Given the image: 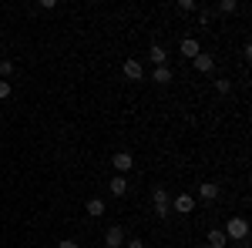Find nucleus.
Returning <instances> with one entry per match:
<instances>
[{
	"label": "nucleus",
	"instance_id": "obj_1",
	"mask_svg": "<svg viewBox=\"0 0 252 248\" xmlns=\"http://www.w3.org/2000/svg\"><path fill=\"white\" fill-rule=\"evenodd\" d=\"M246 235H249V221H246L242 215H232L229 225H225V238H235V242H239V238H246Z\"/></svg>",
	"mask_w": 252,
	"mask_h": 248
},
{
	"label": "nucleus",
	"instance_id": "obj_2",
	"mask_svg": "<svg viewBox=\"0 0 252 248\" xmlns=\"http://www.w3.org/2000/svg\"><path fill=\"white\" fill-rule=\"evenodd\" d=\"M152 201H155V215H158V218H168V211H172V198H168V191H165V188H155Z\"/></svg>",
	"mask_w": 252,
	"mask_h": 248
},
{
	"label": "nucleus",
	"instance_id": "obj_3",
	"mask_svg": "<svg viewBox=\"0 0 252 248\" xmlns=\"http://www.w3.org/2000/svg\"><path fill=\"white\" fill-rule=\"evenodd\" d=\"M104 245L108 248H121L125 245V228H121V225H111L108 235H104Z\"/></svg>",
	"mask_w": 252,
	"mask_h": 248
},
{
	"label": "nucleus",
	"instance_id": "obj_4",
	"mask_svg": "<svg viewBox=\"0 0 252 248\" xmlns=\"http://www.w3.org/2000/svg\"><path fill=\"white\" fill-rule=\"evenodd\" d=\"M111 165H115V171H118V174H125V171H131V165H135V158H131L128 151H118L115 158H111Z\"/></svg>",
	"mask_w": 252,
	"mask_h": 248
},
{
	"label": "nucleus",
	"instance_id": "obj_5",
	"mask_svg": "<svg viewBox=\"0 0 252 248\" xmlns=\"http://www.w3.org/2000/svg\"><path fill=\"white\" fill-rule=\"evenodd\" d=\"M125 77H128V81H141V77H145V67H141V60H135V57L125 60Z\"/></svg>",
	"mask_w": 252,
	"mask_h": 248
},
{
	"label": "nucleus",
	"instance_id": "obj_6",
	"mask_svg": "<svg viewBox=\"0 0 252 248\" xmlns=\"http://www.w3.org/2000/svg\"><path fill=\"white\" fill-rule=\"evenodd\" d=\"M178 51H182V57H189V60L202 54V47H198V40H195V37H185L182 44H178Z\"/></svg>",
	"mask_w": 252,
	"mask_h": 248
},
{
	"label": "nucleus",
	"instance_id": "obj_7",
	"mask_svg": "<svg viewBox=\"0 0 252 248\" xmlns=\"http://www.w3.org/2000/svg\"><path fill=\"white\" fill-rule=\"evenodd\" d=\"M172 208L182 211V215H189V211H195V198L192 194H178V198L172 201Z\"/></svg>",
	"mask_w": 252,
	"mask_h": 248
},
{
	"label": "nucleus",
	"instance_id": "obj_8",
	"mask_svg": "<svg viewBox=\"0 0 252 248\" xmlns=\"http://www.w3.org/2000/svg\"><path fill=\"white\" fill-rule=\"evenodd\" d=\"M192 64H195V71H202V74H212V67H215L212 54H198V57H192Z\"/></svg>",
	"mask_w": 252,
	"mask_h": 248
},
{
	"label": "nucleus",
	"instance_id": "obj_9",
	"mask_svg": "<svg viewBox=\"0 0 252 248\" xmlns=\"http://www.w3.org/2000/svg\"><path fill=\"white\" fill-rule=\"evenodd\" d=\"M108 191H111L115 198H125V194H128V181H125V174H118V178H111V185H108Z\"/></svg>",
	"mask_w": 252,
	"mask_h": 248
},
{
	"label": "nucleus",
	"instance_id": "obj_10",
	"mask_svg": "<svg viewBox=\"0 0 252 248\" xmlns=\"http://www.w3.org/2000/svg\"><path fill=\"white\" fill-rule=\"evenodd\" d=\"M148 54H152V60H155V67H165V60H168V51H165L161 44H152V51H148Z\"/></svg>",
	"mask_w": 252,
	"mask_h": 248
},
{
	"label": "nucleus",
	"instance_id": "obj_11",
	"mask_svg": "<svg viewBox=\"0 0 252 248\" xmlns=\"http://www.w3.org/2000/svg\"><path fill=\"white\" fill-rule=\"evenodd\" d=\"M225 245H229L225 231H219V228H212V231H209V248H225Z\"/></svg>",
	"mask_w": 252,
	"mask_h": 248
},
{
	"label": "nucleus",
	"instance_id": "obj_12",
	"mask_svg": "<svg viewBox=\"0 0 252 248\" xmlns=\"http://www.w3.org/2000/svg\"><path fill=\"white\" fill-rule=\"evenodd\" d=\"M198 194H202V201H215V198H219V185H212V181H205V185L198 188Z\"/></svg>",
	"mask_w": 252,
	"mask_h": 248
},
{
	"label": "nucleus",
	"instance_id": "obj_13",
	"mask_svg": "<svg viewBox=\"0 0 252 248\" xmlns=\"http://www.w3.org/2000/svg\"><path fill=\"white\" fill-rule=\"evenodd\" d=\"M152 81H155V84H168V81H172L168 64H165V67H155V71H152Z\"/></svg>",
	"mask_w": 252,
	"mask_h": 248
},
{
	"label": "nucleus",
	"instance_id": "obj_14",
	"mask_svg": "<svg viewBox=\"0 0 252 248\" xmlns=\"http://www.w3.org/2000/svg\"><path fill=\"white\" fill-rule=\"evenodd\" d=\"M88 215H91V218H101V215H104V201H101V198H91V201H88Z\"/></svg>",
	"mask_w": 252,
	"mask_h": 248
},
{
	"label": "nucleus",
	"instance_id": "obj_15",
	"mask_svg": "<svg viewBox=\"0 0 252 248\" xmlns=\"http://www.w3.org/2000/svg\"><path fill=\"white\" fill-rule=\"evenodd\" d=\"M215 91H219V94H229V91H232V81H229V77H219V81H215Z\"/></svg>",
	"mask_w": 252,
	"mask_h": 248
},
{
	"label": "nucleus",
	"instance_id": "obj_16",
	"mask_svg": "<svg viewBox=\"0 0 252 248\" xmlns=\"http://www.w3.org/2000/svg\"><path fill=\"white\" fill-rule=\"evenodd\" d=\"M232 10H239L235 0H222V3H219V14H232Z\"/></svg>",
	"mask_w": 252,
	"mask_h": 248
},
{
	"label": "nucleus",
	"instance_id": "obj_17",
	"mask_svg": "<svg viewBox=\"0 0 252 248\" xmlns=\"http://www.w3.org/2000/svg\"><path fill=\"white\" fill-rule=\"evenodd\" d=\"M14 74V60H0V77H10Z\"/></svg>",
	"mask_w": 252,
	"mask_h": 248
},
{
	"label": "nucleus",
	"instance_id": "obj_18",
	"mask_svg": "<svg viewBox=\"0 0 252 248\" xmlns=\"http://www.w3.org/2000/svg\"><path fill=\"white\" fill-rule=\"evenodd\" d=\"M10 91H14V87H10V81H0V101H3V97H10Z\"/></svg>",
	"mask_w": 252,
	"mask_h": 248
},
{
	"label": "nucleus",
	"instance_id": "obj_19",
	"mask_svg": "<svg viewBox=\"0 0 252 248\" xmlns=\"http://www.w3.org/2000/svg\"><path fill=\"white\" fill-rule=\"evenodd\" d=\"M178 10H185V14H192V10H195V3H192V0H182V3H178Z\"/></svg>",
	"mask_w": 252,
	"mask_h": 248
},
{
	"label": "nucleus",
	"instance_id": "obj_20",
	"mask_svg": "<svg viewBox=\"0 0 252 248\" xmlns=\"http://www.w3.org/2000/svg\"><path fill=\"white\" fill-rule=\"evenodd\" d=\"M58 248H78V242H74V238H67V242H61Z\"/></svg>",
	"mask_w": 252,
	"mask_h": 248
},
{
	"label": "nucleus",
	"instance_id": "obj_21",
	"mask_svg": "<svg viewBox=\"0 0 252 248\" xmlns=\"http://www.w3.org/2000/svg\"><path fill=\"white\" fill-rule=\"evenodd\" d=\"M128 248H145V242H141V238H131V242H128Z\"/></svg>",
	"mask_w": 252,
	"mask_h": 248
}]
</instances>
